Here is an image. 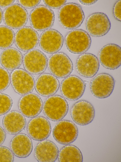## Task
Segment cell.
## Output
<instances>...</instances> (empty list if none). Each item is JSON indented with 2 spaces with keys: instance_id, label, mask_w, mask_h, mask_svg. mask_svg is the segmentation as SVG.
<instances>
[{
  "instance_id": "obj_16",
  "label": "cell",
  "mask_w": 121,
  "mask_h": 162,
  "mask_svg": "<svg viewBox=\"0 0 121 162\" xmlns=\"http://www.w3.org/2000/svg\"><path fill=\"white\" fill-rule=\"evenodd\" d=\"M64 43L63 37L57 30L49 29L44 31L39 38V45L45 53L53 54L60 51Z\"/></svg>"
},
{
  "instance_id": "obj_12",
  "label": "cell",
  "mask_w": 121,
  "mask_h": 162,
  "mask_svg": "<svg viewBox=\"0 0 121 162\" xmlns=\"http://www.w3.org/2000/svg\"><path fill=\"white\" fill-rule=\"evenodd\" d=\"M22 60L25 70L33 74H41L47 65L46 56L40 50L36 49L27 52L24 55Z\"/></svg>"
},
{
  "instance_id": "obj_18",
  "label": "cell",
  "mask_w": 121,
  "mask_h": 162,
  "mask_svg": "<svg viewBox=\"0 0 121 162\" xmlns=\"http://www.w3.org/2000/svg\"><path fill=\"white\" fill-rule=\"evenodd\" d=\"M27 129L30 137L37 141L47 139L50 136L51 130L49 121L43 116L33 118L28 123Z\"/></svg>"
},
{
  "instance_id": "obj_3",
  "label": "cell",
  "mask_w": 121,
  "mask_h": 162,
  "mask_svg": "<svg viewBox=\"0 0 121 162\" xmlns=\"http://www.w3.org/2000/svg\"><path fill=\"white\" fill-rule=\"evenodd\" d=\"M66 48L71 53L80 54L90 48L91 39L87 32L81 29H74L68 32L65 37Z\"/></svg>"
},
{
  "instance_id": "obj_1",
  "label": "cell",
  "mask_w": 121,
  "mask_h": 162,
  "mask_svg": "<svg viewBox=\"0 0 121 162\" xmlns=\"http://www.w3.org/2000/svg\"><path fill=\"white\" fill-rule=\"evenodd\" d=\"M85 14L81 6L76 3L65 4L60 9L58 18L60 25L64 28L74 29L83 23Z\"/></svg>"
},
{
  "instance_id": "obj_28",
  "label": "cell",
  "mask_w": 121,
  "mask_h": 162,
  "mask_svg": "<svg viewBox=\"0 0 121 162\" xmlns=\"http://www.w3.org/2000/svg\"><path fill=\"white\" fill-rule=\"evenodd\" d=\"M10 82L9 72L5 69L0 67V92L6 89L9 86Z\"/></svg>"
},
{
  "instance_id": "obj_21",
  "label": "cell",
  "mask_w": 121,
  "mask_h": 162,
  "mask_svg": "<svg viewBox=\"0 0 121 162\" xmlns=\"http://www.w3.org/2000/svg\"><path fill=\"white\" fill-rule=\"evenodd\" d=\"M10 147L15 156L20 158H24L31 154L33 145L29 136L24 133H18L11 139Z\"/></svg>"
},
{
  "instance_id": "obj_17",
  "label": "cell",
  "mask_w": 121,
  "mask_h": 162,
  "mask_svg": "<svg viewBox=\"0 0 121 162\" xmlns=\"http://www.w3.org/2000/svg\"><path fill=\"white\" fill-rule=\"evenodd\" d=\"M39 36L37 32L33 28L25 26L20 28L15 36V43L17 47L24 52L34 49L37 45Z\"/></svg>"
},
{
  "instance_id": "obj_30",
  "label": "cell",
  "mask_w": 121,
  "mask_h": 162,
  "mask_svg": "<svg viewBox=\"0 0 121 162\" xmlns=\"http://www.w3.org/2000/svg\"><path fill=\"white\" fill-rule=\"evenodd\" d=\"M46 6L52 9H58L65 4L67 0H43Z\"/></svg>"
},
{
  "instance_id": "obj_8",
  "label": "cell",
  "mask_w": 121,
  "mask_h": 162,
  "mask_svg": "<svg viewBox=\"0 0 121 162\" xmlns=\"http://www.w3.org/2000/svg\"><path fill=\"white\" fill-rule=\"evenodd\" d=\"M5 24L12 29H18L24 27L28 19L26 10L21 5L14 4L7 7L3 13Z\"/></svg>"
},
{
  "instance_id": "obj_15",
  "label": "cell",
  "mask_w": 121,
  "mask_h": 162,
  "mask_svg": "<svg viewBox=\"0 0 121 162\" xmlns=\"http://www.w3.org/2000/svg\"><path fill=\"white\" fill-rule=\"evenodd\" d=\"M18 105L20 112L25 117L32 118L37 116L41 112L43 102L38 95L30 93L21 97Z\"/></svg>"
},
{
  "instance_id": "obj_10",
  "label": "cell",
  "mask_w": 121,
  "mask_h": 162,
  "mask_svg": "<svg viewBox=\"0 0 121 162\" xmlns=\"http://www.w3.org/2000/svg\"><path fill=\"white\" fill-rule=\"evenodd\" d=\"M10 81L15 91L20 95L32 92L35 86L33 77L26 70L21 68L13 70L10 75Z\"/></svg>"
},
{
  "instance_id": "obj_13",
  "label": "cell",
  "mask_w": 121,
  "mask_h": 162,
  "mask_svg": "<svg viewBox=\"0 0 121 162\" xmlns=\"http://www.w3.org/2000/svg\"><path fill=\"white\" fill-rule=\"evenodd\" d=\"M71 119L76 124L81 126L87 125L93 120L95 110L93 105L85 100H80L74 103L71 109Z\"/></svg>"
},
{
  "instance_id": "obj_14",
  "label": "cell",
  "mask_w": 121,
  "mask_h": 162,
  "mask_svg": "<svg viewBox=\"0 0 121 162\" xmlns=\"http://www.w3.org/2000/svg\"><path fill=\"white\" fill-rule=\"evenodd\" d=\"M98 57L103 67L110 70L116 69L121 64V47L114 43L106 44L100 49Z\"/></svg>"
},
{
  "instance_id": "obj_9",
  "label": "cell",
  "mask_w": 121,
  "mask_h": 162,
  "mask_svg": "<svg viewBox=\"0 0 121 162\" xmlns=\"http://www.w3.org/2000/svg\"><path fill=\"white\" fill-rule=\"evenodd\" d=\"M78 134V128L72 122L67 120H60L54 127L52 135L54 140L62 145H68L74 142Z\"/></svg>"
},
{
  "instance_id": "obj_36",
  "label": "cell",
  "mask_w": 121,
  "mask_h": 162,
  "mask_svg": "<svg viewBox=\"0 0 121 162\" xmlns=\"http://www.w3.org/2000/svg\"><path fill=\"white\" fill-rule=\"evenodd\" d=\"M3 19V13L2 11L0 8V24L2 22Z\"/></svg>"
},
{
  "instance_id": "obj_7",
  "label": "cell",
  "mask_w": 121,
  "mask_h": 162,
  "mask_svg": "<svg viewBox=\"0 0 121 162\" xmlns=\"http://www.w3.org/2000/svg\"><path fill=\"white\" fill-rule=\"evenodd\" d=\"M85 27L89 35L99 37L105 36L109 31L111 23L105 13L95 12L90 15L87 18Z\"/></svg>"
},
{
  "instance_id": "obj_29",
  "label": "cell",
  "mask_w": 121,
  "mask_h": 162,
  "mask_svg": "<svg viewBox=\"0 0 121 162\" xmlns=\"http://www.w3.org/2000/svg\"><path fill=\"white\" fill-rule=\"evenodd\" d=\"M14 156L8 147L0 145V162H13Z\"/></svg>"
},
{
  "instance_id": "obj_6",
  "label": "cell",
  "mask_w": 121,
  "mask_h": 162,
  "mask_svg": "<svg viewBox=\"0 0 121 162\" xmlns=\"http://www.w3.org/2000/svg\"><path fill=\"white\" fill-rule=\"evenodd\" d=\"M115 81L109 74H100L91 81L90 87L93 96L100 99L106 98L112 93L114 89Z\"/></svg>"
},
{
  "instance_id": "obj_2",
  "label": "cell",
  "mask_w": 121,
  "mask_h": 162,
  "mask_svg": "<svg viewBox=\"0 0 121 162\" xmlns=\"http://www.w3.org/2000/svg\"><path fill=\"white\" fill-rule=\"evenodd\" d=\"M43 112L49 120L57 122L62 120L67 114L69 106L64 98L58 95L47 98L43 105Z\"/></svg>"
},
{
  "instance_id": "obj_26",
  "label": "cell",
  "mask_w": 121,
  "mask_h": 162,
  "mask_svg": "<svg viewBox=\"0 0 121 162\" xmlns=\"http://www.w3.org/2000/svg\"><path fill=\"white\" fill-rule=\"evenodd\" d=\"M15 35L13 30L7 26H0V49L10 47L14 41Z\"/></svg>"
},
{
  "instance_id": "obj_4",
  "label": "cell",
  "mask_w": 121,
  "mask_h": 162,
  "mask_svg": "<svg viewBox=\"0 0 121 162\" xmlns=\"http://www.w3.org/2000/svg\"><path fill=\"white\" fill-rule=\"evenodd\" d=\"M55 15L53 10L47 6L39 5L30 12L29 19L32 28L38 31L49 29L53 25Z\"/></svg>"
},
{
  "instance_id": "obj_19",
  "label": "cell",
  "mask_w": 121,
  "mask_h": 162,
  "mask_svg": "<svg viewBox=\"0 0 121 162\" xmlns=\"http://www.w3.org/2000/svg\"><path fill=\"white\" fill-rule=\"evenodd\" d=\"M77 72L87 78L94 77L98 72L100 62L97 57L91 53H84L79 55L75 65Z\"/></svg>"
},
{
  "instance_id": "obj_25",
  "label": "cell",
  "mask_w": 121,
  "mask_h": 162,
  "mask_svg": "<svg viewBox=\"0 0 121 162\" xmlns=\"http://www.w3.org/2000/svg\"><path fill=\"white\" fill-rule=\"evenodd\" d=\"M58 160L60 162H82V154L79 149L74 145L64 146L59 152Z\"/></svg>"
},
{
  "instance_id": "obj_22",
  "label": "cell",
  "mask_w": 121,
  "mask_h": 162,
  "mask_svg": "<svg viewBox=\"0 0 121 162\" xmlns=\"http://www.w3.org/2000/svg\"><path fill=\"white\" fill-rule=\"evenodd\" d=\"M59 153L57 146L49 140H44L38 143L34 150L36 160L40 162H54L58 158Z\"/></svg>"
},
{
  "instance_id": "obj_27",
  "label": "cell",
  "mask_w": 121,
  "mask_h": 162,
  "mask_svg": "<svg viewBox=\"0 0 121 162\" xmlns=\"http://www.w3.org/2000/svg\"><path fill=\"white\" fill-rule=\"evenodd\" d=\"M13 104V100L8 95L0 93V116L9 112Z\"/></svg>"
},
{
  "instance_id": "obj_20",
  "label": "cell",
  "mask_w": 121,
  "mask_h": 162,
  "mask_svg": "<svg viewBox=\"0 0 121 162\" xmlns=\"http://www.w3.org/2000/svg\"><path fill=\"white\" fill-rule=\"evenodd\" d=\"M59 85V81L54 75L48 73H43L37 79L34 87L39 95L43 97H48L56 93Z\"/></svg>"
},
{
  "instance_id": "obj_5",
  "label": "cell",
  "mask_w": 121,
  "mask_h": 162,
  "mask_svg": "<svg viewBox=\"0 0 121 162\" xmlns=\"http://www.w3.org/2000/svg\"><path fill=\"white\" fill-rule=\"evenodd\" d=\"M47 65L51 73L59 79L68 76L73 70L70 59L62 52H57L51 55L48 59Z\"/></svg>"
},
{
  "instance_id": "obj_33",
  "label": "cell",
  "mask_w": 121,
  "mask_h": 162,
  "mask_svg": "<svg viewBox=\"0 0 121 162\" xmlns=\"http://www.w3.org/2000/svg\"><path fill=\"white\" fill-rule=\"evenodd\" d=\"M6 137V133L4 129L0 126V145L4 142Z\"/></svg>"
},
{
  "instance_id": "obj_11",
  "label": "cell",
  "mask_w": 121,
  "mask_h": 162,
  "mask_svg": "<svg viewBox=\"0 0 121 162\" xmlns=\"http://www.w3.org/2000/svg\"><path fill=\"white\" fill-rule=\"evenodd\" d=\"M86 84L79 77L70 75L66 77L61 82L60 90L64 97L70 101H76L83 95Z\"/></svg>"
},
{
  "instance_id": "obj_23",
  "label": "cell",
  "mask_w": 121,
  "mask_h": 162,
  "mask_svg": "<svg viewBox=\"0 0 121 162\" xmlns=\"http://www.w3.org/2000/svg\"><path fill=\"white\" fill-rule=\"evenodd\" d=\"M2 123L5 131L11 135L17 134L25 127L26 121L19 112L13 110L8 112L4 116Z\"/></svg>"
},
{
  "instance_id": "obj_32",
  "label": "cell",
  "mask_w": 121,
  "mask_h": 162,
  "mask_svg": "<svg viewBox=\"0 0 121 162\" xmlns=\"http://www.w3.org/2000/svg\"><path fill=\"white\" fill-rule=\"evenodd\" d=\"M121 1H117L114 4L113 8V14L115 18L118 21L121 20Z\"/></svg>"
},
{
  "instance_id": "obj_35",
  "label": "cell",
  "mask_w": 121,
  "mask_h": 162,
  "mask_svg": "<svg viewBox=\"0 0 121 162\" xmlns=\"http://www.w3.org/2000/svg\"><path fill=\"white\" fill-rule=\"evenodd\" d=\"M98 0H79V2L82 5L90 6L95 4Z\"/></svg>"
},
{
  "instance_id": "obj_34",
  "label": "cell",
  "mask_w": 121,
  "mask_h": 162,
  "mask_svg": "<svg viewBox=\"0 0 121 162\" xmlns=\"http://www.w3.org/2000/svg\"><path fill=\"white\" fill-rule=\"evenodd\" d=\"M14 2V0H0V7H8L12 4Z\"/></svg>"
},
{
  "instance_id": "obj_24",
  "label": "cell",
  "mask_w": 121,
  "mask_h": 162,
  "mask_svg": "<svg viewBox=\"0 0 121 162\" xmlns=\"http://www.w3.org/2000/svg\"><path fill=\"white\" fill-rule=\"evenodd\" d=\"M22 56L18 50L9 47L4 50L0 55V62L3 67L12 71L18 68L21 65Z\"/></svg>"
},
{
  "instance_id": "obj_31",
  "label": "cell",
  "mask_w": 121,
  "mask_h": 162,
  "mask_svg": "<svg viewBox=\"0 0 121 162\" xmlns=\"http://www.w3.org/2000/svg\"><path fill=\"white\" fill-rule=\"evenodd\" d=\"M41 0H18L20 5L24 8H32L37 6L39 4Z\"/></svg>"
}]
</instances>
